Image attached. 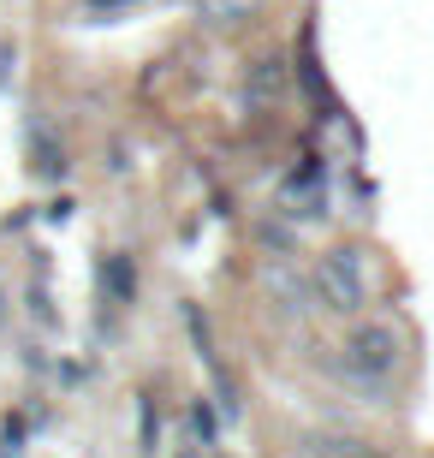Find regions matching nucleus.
I'll list each match as a JSON object with an SVG mask.
<instances>
[{
  "instance_id": "1",
  "label": "nucleus",
  "mask_w": 434,
  "mask_h": 458,
  "mask_svg": "<svg viewBox=\"0 0 434 458\" xmlns=\"http://www.w3.org/2000/svg\"><path fill=\"white\" fill-rule=\"evenodd\" d=\"M339 369H345L351 381H363L369 393H381V381L399 369V334H393L387 322L351 327L345 345H339Z\"/></svg>"
},
{
  "instance_id": "2",
  "label": "nucleus",
  "mask_w": 434,
  "mask_h": 458,
  "mask_svg": "<svg viewBox=\"0 0 434 458\" xmlns=\"http://www.w3.org/2000/svg\"><path fill=\"white\" fill-rule=\"evenodd\" d=\"M316 292H321V304L339 310V316H357L369 298V280H363V256L357 250H328L316 262Z\"/></svg>"
},
{
  "instance_id": "3",
  "label": "nucleus",
  "mask_w": 434,
  "mask_h": 458,
  "mask_svg": "<svg viewBox=\"0 0 434 458\" xmlns=\"http://www.w3.org/2000/svg\"><path fill=\"white\" fill-rule=\"evenodd\" d=\"M280 197L292 203V215H298V208H303V215H321V167H316V161H303V167L285 179Z\"/></svg>"
},
{
  "instance_id": "4",
  "label": "nucleus",
  "mask_w": 434,
  "mask_h": 458,
  "mask_svg": "<svg viewBox=\"0 0 434 458\" xmlns=\"http://www.w3.org/2000/svg\"><path fill=\"white\" fill-rule=\"evenodd\" d=\"M30 161H36L42 179H60V173H66V149H60L48 131H30Z\"/></svg>"
},
{
  "instance_id": "5",
  "label": "nucleus",
  "mask_w": 434,
  "mask_h": 458,
  "mask_svg": "<svg viewBox=\"0 0 434 458\" xmlns=\"http://www.w3.org/2000/svg\"><path fill=\"white\" fill-rule=\"evenodd\" d=\"M262 0H197L202 24H238V18H251Z\"/></svg>"
},
{
  "instance_id": "6",
  "label": "nucleus",
  "mask_w": 434,
  "mask_h": 458,
  "mask_svg": "<svg viewBox=\"0 0 434 458\" xmlns=\"http://www.w3.org/2000/svg\"><path fill=\"white\" fill-rule=\"evenodd\" d=\"M280 84H285V60H262L256 78H251V96H256V102H268V96H280Z\"/></svg>"
},
{
  "instance_id": "7",
  "label": "nucleus",
  "mask_w": 434,
  "mask_h": 458,
  "mask_svg": "<svg viewBox=\"0 0 434 458\" xmlns=\"http://www.w3.org/2000/svg\"><path fill=\"white\" fill-rule=\"evenodd\" d=\"M101 286H114V298L125 304V298H132V262H125V256H107V268H101Z\"/></svg>"
},
{
  "instance_id": "8",
  "label": "nucleus",
  "mask_w": 434,
  "mask_h": 458,
  "mask_svg": "<svg viewBox=\"0 0 434 458\" xmlns=\"http://www.w3.org/2000/svg\"><path fill=\"white\" fill-rule=\"evenodd\" d=\"M132 6H143V0H89L84 13L89 18H119V13H132Z\"/></svg>"
},
{
  "instance_id": "9",
  "label": "nucleus",
  "mask_w": 434,
  "mask_h": 458,
  "mask_svg": "<svg viewBox=\"0 0 434 458\" xmlns=\"http://www.w3.org/2000/svg\"><path fill=\"white\" fill-rule=\"evenodd\" d=\"M191 428H197V435H202V446L215 441V411L202 405V399H197V405H191Z\"/></svg>"
},
{
  "instance_id": "10",
  "label": "nucleus",
  "mask_w": 434,
  "mask_h": 458,
  "mask_svg": "<svg viewBox=\"0 0 434 458\" xmlns=\"http://www.w3.org/2000/svg\"><path fill=\"white\" fill-rule=\"evenodd\" d=\"M13 72H18V48L0 36V89H13Z\"/></svg>"
},
{
  "instance_id": "11",
  "label": "nucleus",
  "mask_w": 434,
  "mask_h": 458,
  "mask_svg": "<svg viewBox=\"0 0 434 458\" xmlns=\"http://www.w3.org/2000/svg\"><path fill=\"white\" fill-rule=\"evenodd\" d=\"M155 428H161V423H155V405L143 399V453H155Z\"/></svg>"
},
{
  "instance_id": "12",
  "label": "nucleus",
  "mask_w": 434,
  "mask_h": 458,
  "mask_svg": "<svg viewBox=\"0 0 434 458\" xmlns=\"http://www.w3.org/2000/svg\"><path fill=\"white\" fill-rule=\"evenodd\" d=\"M0 322H6V298H0Z\"/></svg>"
},
{
  "instance_id": "13",
  "label": "nucleus",
  "mask_w": 434,
  "mask_h": 458,
  "mask_svg": "<svg viewBox=\"0 0 434 458\" xmlns=\"http://www.w3.org/2000/svg\"><path fill=\"white\" fill-rule=\"evenodd\" d=\"M184 458H197V453H184Z\"/></svg>"
}]
</instances>
